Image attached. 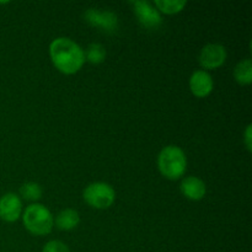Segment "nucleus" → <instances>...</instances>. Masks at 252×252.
<instances>
[{"label":"nucleus","instance_id":"obj_15","mask_svg":"<svg viewBox=\"0 0 252 252\" xmlns=\"http://www.w3.org/2000/svg\"><path fill=\"white\" fill-rule=\"evenodd\" d=\"M20 193L27 201L36 202L41 198L43 191H42V187L36 182H27V184H24L21 186Z\"/></svg>","mask_w":252,"mask_h":252},{"label":"nucleus","instance_id":"obj_5","mask_svg":"<svg viewBox=\"0 0 252 252\" xmlns=\"http://www.w3.org/2000/svg\"><path fill=\"white\" fill-rule=\"evenodd\" d=\"M86 22L91 26L97 27L101 31L107 32V33H113L118 29V17L115 12L110 10L96 9V7H90L84 14Z\"/></svg>","mask_w":252,"mask_h":252},{"label":"nucleus","instance_id":"obj_16","mask_svg":"<svg viewBox=\"0 0 252 252\" xmlns=\"http://www.w3.org/2000/svg\"><path fill=\"white\" fill-rule=\"evenodd\" d=\"M42 252H70L68 246L59 240H51L43 246Z\"/></svg>","mask_w":252,"mask_h":252},{"label":"nucleus","instance_id":"obj_12","mask_svg":"<svg viewBox=\"0 0 252 252\" xmlns=\"http://www.w3.org/2000/svg\"><path fill=\"white\" fill-rule=\"evenodd\" d=\"M234 79L240 85H250L252 83V62L251 59H244L236 64L234 69Z\"/></svg>","mask_w":252,"mask_h":252},{"label":"nucleus","instance_id":"obj_9","mask_svg":"<svg viewBox=\"0 0 252 252\" xmlns=\"http://www.w3.org/2000/svg\"><path fill=\"white\" fill-rule=\"evenodd\" d=\"M213 79L206 70H196L189 78V90L196 97L203 98L213 91Z\"/></svg>","mask_w":252,"mask_h":252},{"label":"nucleus","instance_id":"obj_11","mask_svg":"<svg viewBox=\"0 0 252 252\" xmlns=\"http://www.w3.org/2000/svg\"><path fill=\"white\" fill-rule=\"evenodd\" d=\"M80 223L79 213L73 208L63 209L56 218V225L59 230L69 231L75 229Z\"/></svg>","mask_w":252,"mask_h":252},{"label":"nucleus","instance_id":"obj_4","mask_svg":"<svg viewBox=\"0 0 252 252\" xmlns=\"http://www.w3.org/2000/svg\"><path fill=\"white\" fill-rule=\"evenodd\" d=\"M84 201L95 209H107L115 203L116 192L106 182H93L83 192Z\"/></svg>","mask_w":252,"mask_h":252},{"label":"nucleus","instance_id":"obj_17","mask_svg":"<svg viewBox=\"0 0 252 252\" xmlns=\"http://www.w3.org/2000/svg\"><path fill=\"white\" fill-rule=\"evenodd\" d=\"M252 126L249 125L248 127H246V130L245 133H244V142H245V145L246 148H248L249 152H251L252 150Z\"/></svg>","mask_w":252,"mask_h":252},{"label":"nucleus","instance_id":"obj_10","mask_svg":"<svg viewBox=\"0 0 252 252\" xmlns=\"http://www.w3.org/2000/svg\"><path fill=\"white\" fill-rule=\"evenodd\" d=\"M180 189L181 193L189 201H201L207 192L206 184L196 176H189L182 180Z\"/></svg>","mask_w":252,"mask_h":252},{"label":"nucleus","instance_id":"obj_14","mask_svg":"<svg viewBox=\"0 0 252 252\" xmlns=\"http://www.w3.org/2000/svg\"><path fill=\"white\" fill-rule=\"evenodd\" d=\"M84 53H85V61L91 64H101L106 58V49L100 43H91Z\"/></svg>","mask_w":252,"mask_h":252},{"label":"nucleus","instance_id":"obj_7","mask_svg":"<svg viewBox=\"0 0 252 252\" xmlns=\"http://www.w3.org/2000/svg\"><path fill=\"white\" fill-rule=\"evenodd\" d=\"M226 57H228V53H226L225 47L219 43H209L202 48L198 62L203 68L217 69L225 63Z\"/></svg>","mask_w":252,"mask_h":252},{"label":"nucleus","instance_id":"obj_2","mask_svg":"<svg viewBox=\"0 0 252 252\" xmlns=\"http://www.w3.org/2000/svg\"><path fill=\"white\" fill-rule=\"evenodd\" d=\"M158 167L160 174L167 180L181 179L187 169L186 154L177 145H167L159 153Z\"/></svg>","mask_w":252,"mask_h":252},{"label":"nucleus","instance_id":"obj_6","mask_svg":"<svg viewBox=\"0 0 252 252\" xmlns=\"http://www.w3.org/2000/svg\"><path fill=\"white\" fill-rule=\"evenodd\" d=\"M130 4L133 5V11L137 16L138 21L147 29H158L161 25V15L158 11L154 5L150 4L147 0H137L132 1Z\"/></svg>","mask_w":252,"mask_h":252},{"label":"nucleus","instance_id":"obj_8","mask_svg":"<svg viewBox=\"0 0 252 252\" xmlns=\"http://www.w3.org/2000/svg\"><path fill=\"white\" fill-rule=\"evenodd\" d=\"M22 202L15 193H6L0 197V219L6 223H14L21 217Z\"/></svg>","mask_w":252,"mask_h":252},{"label":"nucleus","instance_id":"obj_3","mask_svg":"<svg viewBox=\"0 0 252 252\" xmlns=\"http://www.w3.org/2000/svg\"><path fill=\"white\" fill-rule=\"evenodd\" d=\"M22 221L25 228L37 236L48 235L54 225V218L51 211L39 203H33L25 209Z\"/></svg>","mask_w":252,"mask_h":252},{"label":"nucleus","instance_id":"obj_1","mask_svg":"<svg viewBox=\"0 0 252 252\" xmlns=\"http://www.w3.org/2000/svg\"><path fill=\"white\" fill-rule=\"evenodd\" d=\"M49 56L53 65L66 75L78 73L85 63L84 49L68 37L53 39L49 44Z\"/></svg>","mask_w":252,"mask_h":252},{"label":"nucleus","instance_id":"obj_13","mask_svg":"<svg viewBox=\"0 0 252 252\" xmlns=\"http://www.w3.org/2000/svg\"><path fill=\"white\" fill-rule=\"evenodd\" d=\"M154 5L159 12L174 15L182 11L187 5V1L186 0H157L154 1Z\"/></svg>","mask_w":252,"mask_h":252}]
</instances>
